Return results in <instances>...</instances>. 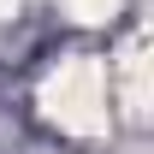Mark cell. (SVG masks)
<instances>
[{"label": "cell", "mask_w": 154, "mask_h": 154, "mask_svg": "<svg viewBox=\"0 0 154 154\" xmlns=\"http://www.w3.org/2000/svg\"><path fill=\"white\" fill-rule=\"evenodd\" d=\"M42 101H48V113H54L65 131H77V136L107 131V77H101L95 59H65V65L48 77Z\"/></svg>", "instance_id": "6da1fadb"}]
</instances>
